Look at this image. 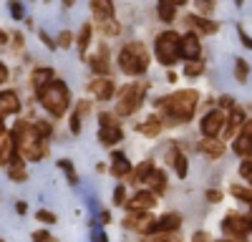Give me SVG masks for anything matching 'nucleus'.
<instances>
[{"mask_svg":"<svg viewBox=\"0 0 252 242\" xmlns=\"http://www.w3.org/2000/svg\"><path fill=\"white\" fill-rule=\"evenodd\" d=\"M197 104H199V93L194 89H184V91H177L172 96L159 98L157 109L164 111V121H166V124H184V121H189L194 116Z\"/></svg>","mask_w":252,"mask_h":242,"instance_id":"obj_1","label":"nucleus"},{"mask_svg":"<svg viewBox=\"0 0 252 242\" xmlns=\"http://www.w3.org/2000/svg\"><path fill=\"white\" fill-rule=\"evenodd\" d=\"M38 101L51 116H63L66 109L71 106V91L63 81L53 78L51 84H46L43 89H38Z\"/></svg>","mask_w":252,"mask_h":242,"instance_id":"obj_2","label":"nucleus"},{"mask_svg":"<svg viewBox=\"0 0 252 242\" xmlns=\"http://www.w3.org/2000/svg\"><path fill=\"white\" fill-rule=\"evenodd\" d=\"M119 68L126 76H141L149 68V51L144 43L134 40V43H126L119 53Z\"/></svg>","mask_w":252,"mask_h":242,"instance_id":"obj_3","label":"nucleus"},{"mask_svg":"<svg viewBox=\"0 0 252 242\" xmlns=\"http://www.w3.org/2000/svg\"><path fill=\"white\" fill-rule=\"evenodd\" d=\"M154 51H157V58L159 63L164 66H174L177 60L182 58V35L174 33V30H164L157 35V43H154Z\"/></svg>","mask_w":252,"mask_h":242,"instance_id":"obj_4","label":"nucleus"},{"mask_svg":"<svg viewBox=\"0 0 252 242\" xmlns=\"http://www.w3.org/2000/svg\"><path fill=\"white\" fill-rule=\"evenodd\" d=\"M146 89H149V84H129V86H124L121 93H119V101H116V114L119 116L136 114L141 109V104H144Z\"/></svg>","mask_w":252,"mask_h":242,"instance_id":"obj_5","label":"nucleus"},{"mask_svg":"<svg viewBox=\"0 0 252 242\" xmlns=\"http://www.w3.org/2000/svg\"><path fill=\"white\" fill-rule=\"evenodd\" d=\"M224 121H227V116H224L220 109H215V111H207V114L202 116V124H199V129H202V134H204L207 139H215V136L224 129Z\"/></svg>","mask_w":252,"mask_h":242,"instance_id":"obj_6","label":"nucleus"},{"mask_svg":"<svg viewBox=\"0 0 252 242\" xmlns=\"http://www.w3.org/2000/svg\"><path fill=\"white\" fill-rule=\"evenodd\" d=\"M154 225H157V219L149 214V212H131L129 210V217H124V227H129V230H136V232H154Z\"/></svg>","mask_w":252,"mask_h":242,"instance_id":"obj_7","label":"nucleus"},{"mask_svg":"<svg viewBox=\"0 0 252 242\" xmlns=\"http://www.w3.org/2000/svg\"><path fill=\"white\" fill-rule=\"evenodd\" d=\"M222 230H224V235L227 237H235V240H242L247 232H250V227H247V219L242 217V214H227L224 219H222Z\"/></svg>","mask_w":252,"mask_h":242,"instance_id":"obj_8","label":"nucleus"},{"mask_svg":"<svg viewBox=\"0 0 252 242\" xmlns=\"http://www.w3.org/2000/svg\"><path fill=\"white\" fill-rule=\"evenodd\" d=\"M154 205H157V194L152 189H141L126 202V207H129L131 212H149Z\"/></svg>","mask_w":252,"mask_h":242,"instance_id":"obj_9","label":"nucleus"},{"mask_svg":"<svg viewBox=\"0 0 252 242\" xmlns=\"http://www.w3.org/2000/svg\"><path fill=\"white\" fill-rule=\"evenodd\" d=\"M89 89H91V93H94L98 101H109V98L116 93V84H114L109 76H98V78H94L91 84H89Z\"/></svg>","mask_w":252,"mask_h":242,"instance_id":"obj_10","label":"nucleus"},{"mask_svg":"<svg viewBox=\"0 0 252 242\" xmlns=\"http://www.w3.org/2000/svg\"><path fill=\"white\" fill-rule=\"evenodd\" d=\"M199 56H202L199 35H197V33L182 35V58H187V60H199Z\"/></svg>","mask_w":252,"mask_h":242,"instance_id":"obj_11","label":"nucleus"},{"mask_svg":"<svg viewBox=\"0 0 252 242\" xmlns=\"http://www.w3.org/2000/svg\"><path fill=\"white\" fill-rule=\"evenodd\" d=\"M89 66L96 76H109V48H106V43L98 46V51L89 58Z\"/></svg>","mask_w":252,"mask_h":242,"instance_id":"obj_12","label":"nucleus"},{"mask_svg":"<svg viewBox=\"0 0 252 242\" xmlns=\"http://www.w3.org/2000/svg\"><path fill=\"white\" fill-rule=\"evenodd\" d=\"M18 156V144H15V139L13 134H5V136H0V161L8 167L10 161H15Z\"/></svg>","mask_w":252,"mask_h":242,"instance_id":"obj_13","label":"nucleus"},{"mask_svg":"<svg viewBox=\"0 0 252 242\" xmlns=\"http://www.w3.org/2000/svg\"><path fill=\"white\" fill-rule=\"evenodd\" d=\"M20 101L15 91H0V119H5L10 114H18Z\"/></svg>","mask_w":252,"mask_h":242,"instance_id":"obj_14","label":"nucleus"},{"mask_svg":"<svg viewBox=\"0 0 252 242\" xmlns=\"http://www.w3.org/2000/svg\"><path fill=\"white\" fill-rule=\"evenodd\" d=\"M245 121H247V119H245V111L235 106L232 111H229V116H227V124H224V136H232L237 129H242V126H245Z\"/></svg>","mask_w":252,"mask_h":242,"instance_id":"obj_15","label":"nucleus"},{"mask_svg":"<svg viewBox=\"0 0 252 242\" xmlns=\"http://www.w3.org/2000/svg\"><path fill=\"white\" fill-rule=\"evenodd\" d=\"M121 126L116 124V126H101L98 129V141H101V144L103 147H114V144H119V141H121Z\"/></svg>","mask_w":252,"mask_h":242,"instance_id":"obj_16","label":"nucleus"},{"mask_svg":"<svg viewBox=\"0 0 252 242\" xmlns=\"http://www.w3.org/2000/svg\"><path fill=\"white\" fill-rule=\"evenodd\" d=\"M184 20L189 23V28H194L197 33H215V30H217L215 20H207V18H202V15H187Z\"/></svg>","mask_w":252,"mask_h":242,"instance_id":"obj_17","label":"nucleus"},{"mask_svg":"<svg viewBox=\"0 0 252 242\" xmlns=\"http://www.w3.org/2000/svg\"><path fill=\"white\" fill-rule=\"evenodd\" d=\"M182 225V217L177 212H169V214H164L161 219H157V225H154V232H172Z\"/></svg>","mask_w":252,"mask_h":242,"instance_id":"obj_18","label":"nucleus"},{"mask_svg":"<svg viewBox=\"0 0 252 242\" xmlns=\"http://www.w3.org/2000/svg\"><path fill=\"white\" fill-rule=\"evenodd\" d=\"M199 151L207 154L209 159H220L224 154V144H222V141H217V139H207L204 136V141L199 144Z\"/></svg>","mask_w":252,"mask_h":242,"instance_id":"obj_19","label":"nucleus"},{"mask_svg":"<svg viewBox=\"0 0 252 242\" xmlns=\"http://www.w3.org/2000/svg\"><path fill=\"white\" fill-rule=\"evenodd\" d=\"M8 177H10L13 182H26V179H28L26 161L20 159V156H15V161H10V164H8Z\"/></svg>","mask_w":252,"mask_h":242,"instance_id":"obj_20","label":"nucleus"},{"mask_svg":"<svg viewBox=\"0 0 252 242\" xmlns=\"http://www.w3.org/2000/svg\"><path fill=\"white\" fill-rule=\"evenodd\" d=\"M129 172H131L129 159H126L121 151H116V154H114V164H111V174H114V177H119V179H124Z\"/></svg>","mask_w":252,"mask_h":242,"instance_id":"obj_21","label":"nucleus"},{"mask_svg":"<svg viewBox=\"0 0 252 242\" xmlns=\"http://www.w3.org/2000/svg\"><path fill=\"white\" fill-rule=\"evenodd\" d=\"M53 78H56V76H53V71L43 66V68H35V71L31 73V84H33V86H35V91H38V89H43L46 84H51Z\"/></svg>","mask_w":252,"mask_h":242,"instance_id":"obj_22","label":"nucleus"},{"mask_svg":"<svg viewBox=\"0 0 252 242\" xmlns=\"http://www.w3.org/2000/svg\"><path fill=\"white\" fill-rule=\"evenodd\" d=\"M169 159H172V164H174V172H177V177H187V172H189V164H187V156L177 149V147H172V151H169Z\"/></svg>","mask_w":252,"mask_h":242,"instance_id":"obj_23","label":"nucleus"},{"mask_svg":"<svg viewBox=\"0 0 252 242\" xmlns=\"http://www.w3.org/2000/svg\"><path fill=\"white\" fill-rule=\"evenodd\" d=\"M157 13H159V20H164V23H172L174 15H177V3H174V0H159Z\"/></svg>","mask_w":252,"mask_h":242,"instance_id":"obj_24","label":"nucleus"},{"mask_svg":"<svg viewBox=\"0 0 252 242\" xmlns=\"http://www.w3.org/2000/svg\"><path fill=\"white\" fill-rule=\"evenodd\" d=\"M232 149H235V154H237V156L250 159V154H252V139H250V136H245V134H240V136L232 141Z\"/></svg>","mask_w":252,"mask_h":242,"instance_id":"obj_25","label":"nucleus"},{"mask_svg":"<svg viewBox=\"0 0 252 242\" xmlns=\"http://www.w3.org/2000/svg\"><path fill=\"white\" fill-rule=\"evenodd\" d=\"M146 182H149V187H152L154 194H164V192H166V174H164L161 169H154L152 177L146 179Z\"/></svg>","mask_w":252,"mask_h":242,"instance_id":"obj_26","label":"nucleus"},{"mask_svg":"<svg viewBox=\"0 0 252 242\" xmlns=\"http://www.w3.org/2000/svg\"><path fill=\"white\" fill-rule=\"evenodd\" d=\"M161 124L164 121L159 119V116H149L144 121V124H139V134H146V136H157L159 131H161Z\"/></svg>","mask_w":252,"mask_h":242,"instance_id":"obj_27","label":"nucleus"},{"mask_svg":"<svg viewBox=\"0 0 252 242\" xmlns=\"http://www.w3.org/2000/svg\"><path fill=\"white\" fill-rule=\"evenodd\" d=\"M157 167H154V161H141V164L136 167V172L131 174V182L134 184H141V182H146L152 177V172H154Z\"/></svg>","mask_w":252,"mask_h":242,"instance_id":"obj_28","label":"nucleus"},{"mask_svg":"<svg viewBox=\"0 0 252 242\" xmlns=\"http://www.w3.org/2000/svg\"><path fill=\"white\" fill-rule=\"evenodd\" d=\"M91 33H94V26L91 23H83L81 26V33H78V51L83 56V60H86V48L91 43Z\"/></svg>","mask_w":252,"mask_h":242,"instance_id":"obj_29","label":"nucleus"},{"mask_svg":"<svg viewBox=\"0 0 252 242\" xmlns=\"http://www.w3.org/2000/svg\"><path fill=\"white\" fill-rule=\"evenodd\" d=\"M247 76H250L247 60H245V58H237V60H235V78H237V84H245Z\"/></svg>","mask_w":252,"mask_h":242,"instance_id":"obj_30","label":"nucleus"},{"mask_svg":"<svg viewBox=\"0 0 252 242\" xmlns=\"http://www.w3.org/2000/svg\"><path fill=\"white\" fill-rule=\"evenodd\" d=\"M184 73H187L189 78H192V76H202V73H204V60H187Z\"/></svg>","mask_w":252,"mask_h":242,"instance_id":"obj_31","label":"nucleus"},{"mask_svg":"<svg viewBox=\"0 0 252 242\" xmlns=\"http://www.w3.org/2000/svg\"><path fill=\"white\" fill-rule=\"evenodd\" d=\"M98 28H101V33H103V35H116V33H119V23H116L114 18L98 20Z\"/></svg>","mask_w":252,"mask_h":242,"instance_id":"obj_32","label":"nucleus"},{"mask_svg":"<svg viewBox=\"0 0 252 242\" xmlns=\"http://www.w3.org/2000/svg\"><path fill=\"white\" fill-rule=\"evenodd\" d=\"M58 167L68 174V182H71V184H78V174H76V169H73V164H71L68 159H61V161H58Z\"/></svg>","mask_w":252,"mask_h":242,"instance_id":"obj_33","label":"nucleus"},{"mask_svg":"<svg viewBox=\"0 0 252 242\" xmlns=\"http://www.w3.org/2000/svg\"><path fill=\"white\" fill-rule=\"evenodd\" d=\"M229 192H232L237 199H242V202H247V205L252 207V189H247V187H240V184H235L232 189H229Z\"/></svg>","mask_w":252,"mask_h":242,"instance_id":"obj_34","label":"nucleus"},{"mask_svg":"<svg viewBox=\"0 0 252 242\" xmlns=\"http://www.w3.org/2000/svg\"><path fill=\"white\" fill-rule=\"evenodd\" d=\"M197 3V8H199V13H204V15H209L215 10V0H194Z\"/></svg>","mask_w":252,"mask_h":242,"instance_id":"obj_35","label":"nucleus"},{"mask_svg":"<svg viewBox=\"0 0 252 242\" xmlns=\"http://www.w3.org/2000/svg\"><path fill=\"white\" fill-rule=\"evenodd\" d=\"M240 174H242V177L250 182V187H252V161H250V159L240 164Z\"/></svg>","mask_w":252,"mask_h":242,"instance_id":"obj_36","label":"nucleus"},{"mask_svg":"<svg viewBox=\"0 0 252 242\" xmlns=\"http://www.w3.org/2000/svg\"><path fill=\"white\" fill-rule=\"evenodd\" d=\"M98 121H101V126H116V119H114V114H109V111H101V114H98Z\"/></svg>","mask_w":252,"mask_h":242,"instance_id":"obj_37","label":"nucleus"},{"mask_svg":"<svg viewBox=\"0 0 252 242\" xmlns=\"http://www.w3.org/2000/svg\"><path fill=\"white\" fill-rule=\"evenodd\" d=\"M33 242H56V237L48 235L46 230H38V232H33Z\"/></svg>","mask_w":252,"mask_h":242,"instance_id":"obj_38","label":"nucleus"},{"mask_svg":"<svg viewBox=\"0 0 252 242\" xmlns=\"http://www.w3.org/2000/svg\"><path fill=\"white\" fill-rule=\"evenodd\" d=\"M58 46H61V48H68V46H73V35H71L68 30H63V33L58 35Z\"/></svg>","mask_w":252,"mask_h":242,"instance_id":"obj_39","label":"nucleus"},{"mask_svg":"<svg viewBox=\"0 0 252 242\" xmlns=\"http://www.w3.org/2000/svg\"><path fill=\"white\" fill-rule=\"evenodd\" d=\"M35 217H38V222H46V225H53V222H56V214L48 212V210H40Z\"/></svg>","mask_w":252,"mask_h":242,"instance_id":"obj_40","label":"nucleus"},{"mask_svg":"<svg viewBox=\"0 0 252 242\" xmlns=\"http://www.w3.org/2000/svg\"><path fill=\"white\" fill-rule=\"evenodd\" d=\"M124 199H126V187H124V184H119V187H116V192H114V205H126Z\"/></svg>","mask_w":252,"mask_h":242,"instance_id":"obj_41","label":"nucleus"},{"mask_svg":"<svg viewBox=\"0 0 252 242\" xmlns=\"http://www.w3.org/2000/svg\"><path fill=\"white\" fill-rule=\"evenodd\" d=\"M35 131H38V136H48L51 134V124H46V121H35Z\"/></svg>","mask_w":252,"mask_h":242,"instance_id":"obj_42","label":"nucleus"},{"mask_svg":"<svg viewBox=\"0 0 252 242\" xmlns=\"http://www.w3.org/2000/svg\"><path fill=\"white\" fill-rule=\"evenodd\" d=\"M71 131H73V134H81V114H78V111L71 114Z\"/></svg>","mask_w":252,"mask_h":242,"instance_id":"obj_43","label":"nucleus"},{"mask_svg":"<svg viewBox=\"0 0 252 242\" xmlns=\"http://www.w3.org/2000/svg\"><path fill=\"white\" fill-rule=\"evenodd\" d=\"M10 13H13L15 20L23 18V8H20V0H10Z\"/></svg>","mask_w":252,"mask_h":242,"instance_id":"obj_44","label":"nucleus"},{"mask_svg":"<svg viewBox=\"0 0 252 242\" xmlns=\"http://www.w3.org/2000/svg\"><path fill=\"white\" fill-rule=\"evenodd\" d=\"M220 106H224V109H235V98H232V96H222V98H220Z\"/></svg>","mask_w":252,"mask_h":242,"instance_id":"obj_45","label":"nucleus"},{"mask_svg":"<svg viewBox=\"0 0 252 242\" xmlns=\"http://www.w3.org/2000/svg\"><path fill=\"white\" fill-rule=\"evenodd\" d=\"M207 199H209V202H220V199H222V192H217V189H209V192H207Z\"/></svg>","mask_w":252,"mask_h":242,"instance_id":"obj_46","label":"nucleus"},{"mask_svg":"<svg viewBox=\"0 0 252 242\" xmlns=\"http://www.w3.org/2000/svg\"><path fill=\"white\" fill-rule=\"evenodd\" d=\"M240 134H245V136H250V139H252V119H247V121H245V126H242V131H240Z\"/></svg>","mask_w":252,"mask_h":242,"instance_id":"obj_47","label":"nucleus"},{"mask_svg":"<svg viewBox=\"0 0 252 242\" xmlns=\"http://www.w3.org/2000/svg\"><path fill=\"white\" fill-rule=\"evenodd\" d=\"M192 242H212V240H209V235H207V232H197V235L192 237Z\"/></svg>","mask_w":252,"mask_h":242,"instance_id":"obj_48","label":"nucleus"},{"mask_svg":"<svg viewBox=\"0 0 252 242\" xmlns=\"http://www.w3.org/2000/svg\"><path fill=\"white\" fill-rule=\"evenodd\" d=\"M240 38H242V43H245L247 48H252V38H250V35H247V33L242 30V28H240Z\"/></svg>","mask_w":252,"mask_h":242,"instance_id":"obj_49","label":"nucleus"},{"mask_svg":"<svg viewBox=\"0 0 252 242\" xmlns=\"http://www.w3.org/2000/svg\"><path fill=\"white\" fill-rule=\"evenodd\" d=\"M8 81V68H5V63H0V84H5Z\"/></svg>","mask_w":252,"mask_h":242,"instance_id":"obj_50","label":"nucleus"},{"mask_svg":"<svg viewBox=\"0 0 252 242\" xmlns=\"http://www.w3.org/2000/svg\"><path fill=\"white\" fill-rule=\"evenodd\" d=\"M15 212H18V214H26V212H28V205H26V202H18V205H15Z\"/></svg>","mask_w":252,"mask_h":242,"instance_id":"obj_51","label":"nucleus"},{"mask_svg":"<svg viewBox=\"0 0 252 242\" xmlns=\"http://www.w3.org/2000/svg\"><path fill=\"white\" fill-rule=\"evenodd\" d=\"M40 38H43V43H46L48 48H56V43H53V40H51V38H48L46 33H40Z\"/></svg>","mask_w":252,"mask_h":242,"instance_id":"obj_52","label":"nucleus"},{"mask_svg":"<svg viewBox=\"0 0 252 242\" xmlns=\"http://www.w3.org/2000/svg\"><path fill=\"white\" fill-rule=\"evenodd\" d=\"M144 242H166V240H164V237H146Z\"/></svg>","mask_w":252,"mask_h":242,"instance_id":"obj_53","label":"nucleus"},{"mask_svg":"<svg viewBox=\"0 0 252 242\" xmlns=\"http://www.w3.org/2000/svg\"><path fill=\"white\" fill-rule=\"evenodd\" d=\"M0 43H8V35H5L3 30H0Z\"/></svg>","mask_w":252,"mask_h":242,"instance_id":"obj_54","label":"nucleus"},{"mask_svg":"<svg viewBox=\"0 0 252 242\" xmlns=\"http://www.w3.org/2000/svg\"><path fill=\"white\" fill-rule=\"evenodd\" d=\"M96 242H109V240H106V235H96Z\"/></svg>","mask_w":252,"mask_h":242,"instance_id":"obj_55","label":"nucleus"},{"mask_svg":"<svg viewBox=\"0 0 252 242\" xmlns=\"http://www.w3.org/2000/svg\"><path fill=\"white\" fill-rule=\"evenodd\" d=\"M245 219H247V227H250V232H252V214H247Z\"/></svg>","mask_w":252,"mask_h":242,"instance_id":"obj_56","label":"nucleus"},{"mask_svg":"<svg viewBox=\"0 0 252 242\" xmlns=\"http://www.w3.org/2000/svg\"><path fill=\"white\" fill-rule=\"evenodd\" d=\"M0 136H5V124L0 121Z\"/></svg>","mask_w":252,"mask_h":242,"instance_id":"obj_57","label":"nucleus"},{"mask_svg":"<svg viewBox=\"0 0 252 242\" xmlns=\"http://www.w3.org/2000/svg\"><path fill=\"white\" fill-rule=\"evenodd\" d=\"M174 3H177V5H184V3H187V0H174Z\"/></svg>","mask_w":252,"mask_h":242,"instance_id":"obj_58","label":"nucleus"},{"mask_svg":"<svg viewBox=\"0 0 252 242\" xmlns=\"http://www.w3.org/2000/svg\"><path fill=\"white\" fill-rule=\"evenodd\" d=\"M63 3H66V5H73V0H63Z\"/></svg>","mask_w":252,"mask_h":242,"instance_id":"obj_59","label":"nucleus"},{"mask_svg":"<svg viewBox=\"0 0 252 242\" xmlns=\"http://www.w3.org/2000/svg\"><path fill=\"white\" fill-rule=\"evenodd\" d=\"M220 242H235V240H220Z\"/></svg>","mask_w":252,"mask_h":242,"instance_id":"obj_60","label":"nucleus"},{"mask_svg":"<svg viewBox=\"0 0 252 242\" xmlns=\"http://www.w3.org/2000/svg\"><path fill=\"white\" fill-rule=\"evenodd\" d=\"M0 242H3V240H0Z\"/></svg>","mask_w":252,"mask_h":242,"instance_id":"obj_61","label":"nucleus"}]
</instances>
